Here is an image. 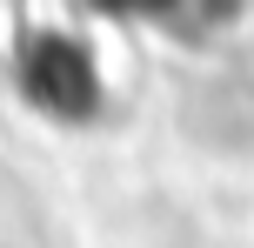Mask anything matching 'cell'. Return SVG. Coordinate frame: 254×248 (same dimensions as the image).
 <instances>
[{"label":"cell","instance_id":"1","mask_svg":"<svg viewBox=\"0 0 254 248\" xmlns=\"http://www.w3.org/2000/svg\"><path fill=\"white\" fill-rule=\"evenodd\" d=\"M140 7H167V0H140Z\"/></svg>","mask_w":254,"mask_h":248}]
</instances>
